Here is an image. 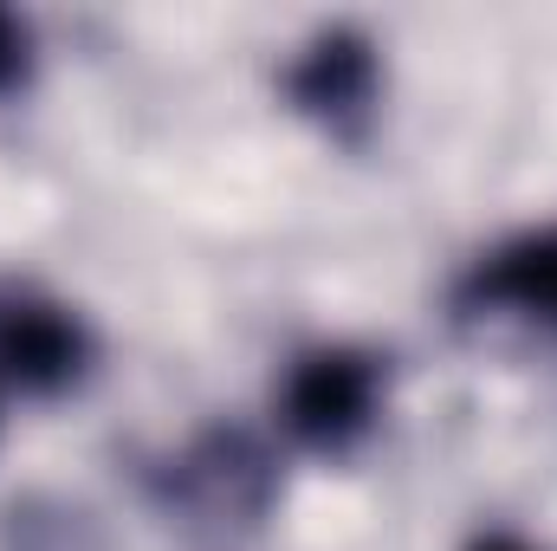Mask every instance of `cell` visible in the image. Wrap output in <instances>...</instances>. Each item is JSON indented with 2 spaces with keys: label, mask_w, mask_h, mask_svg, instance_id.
I'll use <instances>...</instances> for the list:
<instances>
[{
  "label": "cell",
  "mask_w": 557,
  "mask_h": 551,
  "mask_svg": "<svg viewBox=\"0 0 557 551\" xmlns=\"http://www.w3.org/2000/svg\"><path fill=\"white\" fill-rule=\"evenodd\" d=\"M13 72H20V26L0 13V85H7Z\"/></svg>",
  "instance_id": "obj_4"
},
{
  "label": "cell",
  "mask_w": 557,
  "mask_h": 551,
  "mask_svg": "<svg viewBox=\"0 0 557 551\" xmlns=\"http://www.w3.org/2000/svg\"><path fill=\"white\" fill-rule=\"evenodd\" d=\"M486 292L506 298V305H519V311L557 318V234L519 241L512 254H499L493 273H486Z\"/></svg>",
  "instance_id": "obj_3"
},
{
  "label": "cell",
  "mask_w": 557,
  "mask_h": 551,
  "mask_svg": "<svg viewBox=\"0 0 557 551\" xmlns=\"http://www.w3.org/2000/svg\"><path fill=\"white\" fill-rule=\"evenodd\" d=\"M480 551H525V546H506V539H493V546H480Z\"/></svg>",
  "instance_id": "obj_5"
},
{
  "label": "cell",
  "mask_w": 557,
  "mask_h": 551,
  "mask_svg": "<svg viewBox=\"0 0 557 551\" xmlns=\"http://www.w3.org/2000/svg\"><path fill=\"white\" fill-rule=\"evenodd\" d=\"M370 370L344 351H324L311 357L298 377H292V428L311 434V441H344L350 428H363L370 415Z\"/></svg>",
  "instance_id": "obj_1"
},
{
  "label": "cell",
  "mask_w": 557,
  "mask_h": 551,
  "mask_svg": "<svg viewBox=\"0 0 557 551\" xmlns=\"http://www.w3.org/2000/svg\"><path fill=\"white\" fill-rule=\"evenodd\" d=\"M0 364H7V377H20L33 390L65 383L78 370V331L46 305H13V311H0Z\"/></svg>",
  "instance_id": "obj_2"
}]
</instances>
